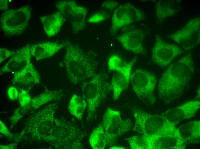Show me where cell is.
I'll use <instances>...</instances> for the list:
<instances>
[{"label": "cell", "instance_id": "1", "mask_svg": "<svg viewBox=\"0 0 200 149\" xmlns=\"http://www.w3.org/2000/svg\"><path fill=\"white\" fill-rule=\"evenodd\" d=\"M195 68L191 53L184 55L170 64L163 74L158 85L160 99L170 104L182 98L188 91Z\"/></svg>", "mask_w": 200, "mask_h": 149}, {"label": "cell", "instance_id": "2", "mask_svg": "<svg viewBox=\"0 0 200 149\" xmlns=\"http://www.w3.org/2000/svg\"><path fill=\"white\" fill-rule=\"evenodd\" d=\"M64 42L66 50L60 64L65 68L70 83L77 85L94 76L97 65L95 53L84 51L71 41Z\"/></svg>", "mask_w": 200, "mask_h": 149}, {"label": "cell", "instance_id": "3", "mask_svg": "<svg viewBox=\"0 0 200 149\" xmlns=\"http://www.w3.org/2000/svg\"><path fill=\"white\" fill-rule=\"evenodd\" d=\"M87 135L74 120L55 119L51 130L45 141L57 148L82 149V141Z\"/></svg>", "mask_w": 200, "mask_h": 149}, {"label": "cell", "instance_id": "4", "mask_svg": "<svg viewBox=\"0 0 200 149\" xmlns=\"http://www.w3.org/2000/svg\"><path fill=\"white\" fill-rule=\"evenodd\" d=\"M112 90L108 74L105 73H96L89 80L82 83V97L87 103L86 120L92 122L96 117L97 111Z\"/></svg>", "mask_w": 200, "mask_h": 149}, {"label": "cell", "instance_id": "5", "mask_svg": "<svg viewBox=\"0 0 200 149\" xmlns=\"http://www.w3.org/2000/svg\"><path fill=\"white\" fill-rule=\"evenodd\" d=\"M132 112L135 124L133 129L141 134L145 145L153 138L178 130L175 125L160 115L152 114L138 109Z\"/></svg>", "mask_w": 200, "mask_h": 149}, {"label": "cell", "instance_id": "6", "mask_svg": "<svg viewBox=\"0 0 200 149\" xmlns=\"http://www.w3.org/2000/svg\"><path fill=\"white\" fill-rule=\"evenodd\" d=\"M31 13V7L28 5L3 12L0 17L1 30L10 37L23 34L27 29Z\"/></svg>", "mask_w": 200, "mask_h": 149}, {"label": "cell", "instance_id": "7", "mask_svg": "<svg viewBox=\"0 0 200 149\" xmlns=\"http://www.w3.org/2000/svg\"><path fill=\"white\" fill-rule=\"evenodd\" d=\"M132 90L137 97L146 104L152 105L156 102L154 90L157 81L155 76L145 70L136 69L130 78Z\"/></svg>", "mask_w": 200, "mask_h": 149}, {"label": "cell", "instance_id": "8", "mask_svg": "<svg viewBox=\"0 0 200 149\" xmlns=\"http://www.w3.org/2000/svg\"><path fill=\"white\" fill-rule=\"evenodd\" d=\"M105 132L107 146L113 145L118 138L133 129L134 125L129 119H122L120 112L108 107L101 123Z\"/></svg>", "mask_w": 200, "mask_h": 149}, {"label": "cell", "instance_id": "9", "mask_svg": "<svg viewBox=\"0 0 200 149\" xmlns=\"http://www.w3.org/2000/svg\"><path fill=\"white\" fill-rule=\"evenodd\" d=\"M56 8L70 23L74 33L83 30L86 26L87 9L78 5L73 1H56L54 3Z\"/></svg>", "mask_w": 200, "mask_h": 149}, {"label": "cell", "instance_id": "10", "mask_svg": "<svg viewBox=\"0 0 200 149\" xmlns=\"http://www.w3.org/2000/svg\"><path fill=\"white\" fill-rule=\"evenodd\" d=\"M145 18L143 12L133 5L130 3L122 4L117 7L114 12L110 33L114 35L121 28L144 20Z\"/></svg>", "mask_w": 200, "mask_h": 149}, {"label": "cell", "instance_id": "11", "mask_svg": "<svg viewBox=\"0 0 200 149\" xmlns=\"http://www.w3.org/2000/svg\"><path fill=\"white\" fill-rule=\"evenodd\" d=\"M168 37L186 50L192 49L199 45L200 18L190 19L182 28Z\"/></svg>", "mask_w": 200, "mask_h": 149}, {"label": "cell", "instance_id": "12", "mask_svg": "<svg viewBox=\"0 0 200 149\" xmlns=\"http://www.w3.org/2000/svg\"><path fill=\"white\" fill-rule=\"evenodd\" d=\"M155 40L151 51V60L160 67L168 66L176 57L183 53L182 49L164 41L157 34L155 35Z\"/></svg>", "mask_w": 200, "mask_h": 149}, {"label": "cell", "instance_id": "13", "mask_svg": "<svg viewBox=\"0 0 200 149\" xmlns=\"http://www.w3.org/2000/svg\"><path fill=\"white\" fill-rule=\"evenodd\" d=\"M115 38L127 50L137 54L145 53L143 44L145 34L138 28L134 26L130 27Z\"/></svg>", "mask_w": 200, "mask_h": 149}, {"label": "cell", "instance_id": "14", "mask_svg": "<svg viewBox=\"0 0 200 149\" xmlns=\"http://www.w3.org/2000/svg\"><path fill=\"white\" fill-rule=\"evenodd\" d=\"M186 144L178 129L153 138L146 143V149H182Z\"/></svg>", "mask_w": 200, "mask_h": 149}, {"label": "cell", "instance_id": "15", "mask_svg": "<svg viewBox=\"0 0 200 149\" xmlns=\"http://www.w3.org/2000/svg\"><path fill=\"white\" fill-rule=\"evenodd\" d=\"M200 106V102L199 100L189 101L177 107L168 110L161 115L175 125L183 120L193 117Z\"/></svg>", "mask_w": 200, "mask_h": 149}, {"label": "cell", "instance_id": "16", "mask_svg": "<svg viewBox=\"0 0 200 149\" xmlns=\"http://www.w3.org/2000/svg\"><path fill=\"white\" fill-rule=\"evenodd\" d=\"M14 74L11 82L19 89L29 91L33 86L40 82V74L31 62Z\"/></svg>", "mask_w": 200, "mask_h": 149}, {"label": "cell", "instance_id": "17", "mask_svg": "<svg viewBox=\"0 0 200 149\" xmlns=\"http://www.w3.org/2000/svg\"><path fill=\"white\" fill-rule=\"evenodd\" d=\"M30 44L23 46L16 51L15 53L0 70V75L6 72L14 74L31 62L32 56Z\"/></svg>", "mask_w": 200, "mask_h": 149}, {"label": "cell", "instance_id": "18", "mask_svg": "<svg viewBox=\"0 0 200 149\" xmlns=\"http://www.w3.org/2000/svg\"><path fill=\"white\" fill-rule=\"evenodd\" d=\"M136 60V57L134 58L113 76L111 84L113 92V98L114 100H118L122 93L128 88L130 81L132 68Z\"/></svg>", "mask_w": 200, "mask_h": 149}, {"label": "cell", "instance_id": "19", "mask_svg": "<svg viewBox=\"0 0 200 149\" xmlns=\"http://www.w3.org/2000/svg\"><path fill=\"white\" fill-rule=\"evenodd\" d=\"M65 95V92L62 89L45 90L38 96L32 99L28 106L25 107H20V110L22 113L28 110H36L49 102L58 101Z\"/></svg>", "mask_w": 200, "mask_h": 149}, {"label": "cell", "instance_id": "20", "mask_svg": "<svg viewBox=\"0 0 200 149\" xmlns=\"http://www.w3.org/2000/svg\"><path fill=\"white\" fill-rule=\"evenodd\" d=\"M65 46V42L61 44L44 42L31 44L30 50L32 56L39 60L52 57Z\"/></svg>", "mask_w": 200, "mask_h": 149}, {"label": "cell", "instance_id": "21", "mask_svg": "<svg viewBox=\"0 0 200 149\" xmlns=\"http://www.w3.org/2000/svg\"><path fill=\"white\" fill-rule=\"evenodd\" d=\"M44 30L47 35L53 36L60 31L66 19L59 11L40 17Z\"/></svg>", "mask_w": 200, "mask_h": 149}, {"label": "cell", "instance_id": "22", "mask_svg": "<svg viewBox=\"0 0 200 149\" xmlns=\"http://www.w3.org/2000/svg\"><path fill=\"white\" fill-rule=\"evenodd\" d=\"M155 17L157 21L162 23L168 18L178 13V8L174 1L160 0L155 6Z\"/></svg>", "mask_w": 200, "mask_h": 149}, {"label": "cell", "instance_id": "23", "mask_svg": "<svg viewBox=\"0 0 200 149\" xmlns=\"http://www.w3.org/2000/svg\"><path fill=\"white\" fill-rule=\"evenodd\" d=\"M180 134L186 143L196 144L200 138V122L192 121L181 125L178 128Z\"/></svg>", "mask_w": 200, "mask_h": 149}, {"label": "cell", "instance_id": "24", "mask_svg": "<svg viewBox=\"0 0 200 149\" xmlns=\"http://www.w3.org/2000/svg\"><path fill=\"white\" fill-rule=\"evenodd\" d=\"M87 103L85 99L82 97L76 94L71 97L68 106L69 113L79 120H82Z\"/></svg>", "mask_w": 200, "mask_h": 149}, {"label": "cell", "instance_id": "25", "mask_svg": "<svg viewBox=\"0 0 200 149\" xmlns=\"http://www.w3.org/2000/svg\"><path fill=\"white\" fill-rule=\"evenodd\" d=\"M89 142L91 147L94 149H103L107 146L106 136L101 123L93 130Z\"/></svg>", "mask_w": 200, "mask_h": 149}, {"label": "cell", "instance_id": "26", "mask_svg": "<svg viewBox=\"0 0 200 149\" xmlns=\"http://www.w3.org/2000/svg\"><path fill=\"white\" fill-rule=\"evenodd\" d=\"M120 56L115 54L111 55L107 62L109 69L111 71L119 72L127 63Z\"/></svg>", "mask_w": 200, "mask_h": 149}, {"label": "cell", "instance_id": "27", "mask_svg": "<svg viewBox=\"0 0 200 149\" xmlns=\"http://www.w3.org/2000/svg\"><path fill=\"white\" fill-rule=\"evenodd\" d=\"M132 149H146L145 142L141 135L133 136L126 139Z\"/></svg>", "mask_w": 200, "mask_h": 149}, {"label": "cell", "instance_id": "28", "mask_svg": "<svg viewBox=\"0 0 200 149\" xmlns=\"http://www.w3.org/2000/svg\"><path fill=\"white\" fill-rule=\"evenodd\" d=\"M19 100L20 106L25 107L28 106L30 103L32 98L28 92L29 91L23 89H19Z\"/></svg>", "mask_w": 200, "mask_h": 149}, {"label": "cell", "instance_id": "29", "mask_svg": "<svg viewBox=\"0 0 200 149\" xmlns=\"http://www.w3.org/2000/svg\"><path fill=\"white\" fill-rule=\"evenodd\" d=\"M109 17L108 15L106 13L99 12L91 15L88 19L87 22L92 23H98L107 19Z\"/></svg>", "mask_w": 200, "mask_h": 149}, {"label": "cell", "instance_id": "30", "mask_svg": "<svg viewBox=\"0 0 200 149\" xmlns=\"http://www.w3.org/2000/svg\"><path fill=\"white\" fill-rule=\"evenodd\" d=\"M16 51L10 50L6 48H0V63H2L5 60L15 53Z\"/></svg>", "mask_w": 200, "mask_h": 149}, {"label": "cell", "instance_id": "31", "mask_svg": "<svg viewBox=\"0 0 200 149\" xmlns=\"http://www.w3.org/2000/svg\"><path fill=\"white\" fill-rule=\"evenodd\" d=\"M21 112L20 107L14 110L13 115L9 118L11 128L15 125L19 120L23 117V114L21 113Z\"/></svg>", "mask_w": 200, "mask_h": 149}, {"label": "cell", "instance_id": "32", "mask_svg": "<svg viewBox=\"0 0 200 149\" xmlns=\"http://www.w3.org/2000/svg\"><path fill=\"white\" fill-rule=\"evenodd\" d=\"M7 94L10 99L15 100L18 98L19 92L17 87L11 86L8 88L7 90Z\"/></svg>", "mask_w": 200, "mask_h": 149}, {"label": "cell", "instance_id": "33", "mask_svg": "<svg viewBox=\"0 0 200 149\" xmlns=\"http://www.w3.org/2000/svg\"><path fill=\"white\" fill-rule=\"evenodd\" d=\"M0 133L3 134L11 139H13L15 137L11 134L7 128L5 124L0 119Z\"/></svg>", "mask_w": 200, "mask_h": 149}, {"label": "cell", "instance_id": "34", "mask_svg": "<svg viewBox=\"0 0 200 149\" xmlns=\"http://www.w3.org/2000/svg\"><path fill=\"white\" fill-rule=\"evenodd\" d=\"M118 2L114 1H104L101 5V7L106 9L113 10L118 5Z\"/></svg>", "mask_w": 200, "mask_h": 149}, {"label": "cell", "instance_id": "35", "mask_svg": "<svg viewBox=\"0 0 200 149\" xmlns=\"http://www.w3.org/2000/svg\"><path fill=\"white\" fill-rule=\"evenodd\" d=\"M8 9V1L7 0H0V10L1 11H5Z\"/></svg>", "mask_w": 200, "mask_h": 149}, {"label": "cell", "instance_id": "36", "mask_svg": "<svg viewBox=\"0 0 200 149\" xmlns=\"http://www.w3.org/2000/svg\"><path fill=\"white\" fill-rule=\"evenodd\" d=\"M17 143H14L8 145H0V149H13L16 148Z\"/></svg>", "mask_w": 200, "mask_h": 149}, {"label": "cell", "instance_id": "37", "mask_svg": "<svg viewBox=\"0 0 200 149\" xmlns=\"http://www.w3.org/2000/svg\"><path fill=\"white\" fill-rule=\"evenodd\" d=\"M110 149H125L126 148L124 147H122V146H112L111 147H110Z\"/></svg>", "mask_w": 200, "mask_h": 149}, {"label": "cell", "instance_id": "38", "mask_svg": "<svg viewBox=\"0 0 200 149\" xmlns=\"http://www.w3.org/2000/svg\"><path fill=\"white\" fill-rule=\"evenodd\" d=\"M197 98L198 99H200V87H198L197 90Z\"/></svg>", "mask_w": 200, "mask_h": 149}]
</instances>
